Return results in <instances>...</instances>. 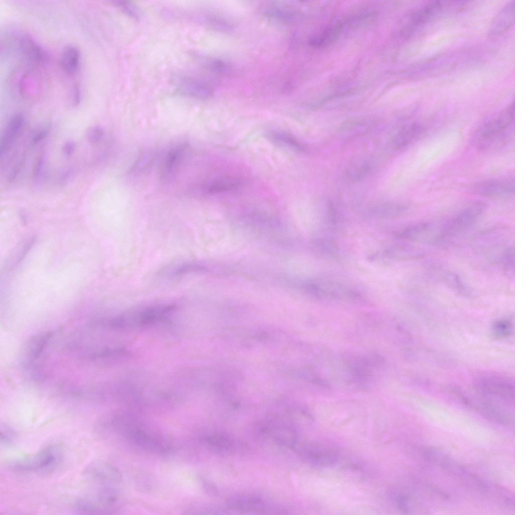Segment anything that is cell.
<instances>
[{"label": "cell", "mask_w": 515, "mask_h": 515, "mask_svg": "<svg viewBox=\"0 0 515 515\" xmlns=\"http://www.w3.org/2000/svg\"><path fill=\"white\" fill-rule=\"evenodd\" d=\"M514 104L482 122L475 130L472 141L478 149L487 151L509 142L514 133Z\"/></svg>", "instance_id": "1"}, {"label": "cell", "mask_w": 515, "mask_h": 515, "mask_svg": "<svg viewBox=\"0 0 515 515\" xmlns=\"http://www.w3.org/2000/svg\"><path fill=\"white\" fill-rule=\"evenodd\" d=\"M60 458L58 449L49 446L31 454L13 458L8 462L7 466L16 472L46 473L57 466Z\"/></svg>", "instance_id": "2"}, {"label": "cell", "mask_w": 515, "mask_h": 515, "mask_svg": "<svg viewBox=\"0 0 515 515\" xmlns=\"http://www.w3.org/2000/svg\"><path fill=\"white\" fill-rule=\"evenodd\" d=\"M473 384L476 390L485 397L510 404L514 401V382L508 377L486 374L477 377Z\"/></svg>", "instance_id": "3"}, {"label": "cell", "mask_w": 515, "mask_h": 515, "mask_svg": "<svg viewBox=\"0 0 515 515\" xmlns=\"http://www.w3.org/2000/svg\"><path fill=\"white\" fill-rule=\"evenodd\" d=\"M401 238L423 243L432 244L445 238L443 225L421 223L410 225L398 233Z\"/></svg>", "instance_id": "4"}, {"label": "cell", "mask_w": 515, "mask_h": 515, "mask_svg": "<svg viewBox=\"0 0 515 515\" xmlns=\"http://www.w3.org/2000/svg\"><path fill=\"white\" fill-rule=\"evenodd\" d=\"M486 207L484 202L477 201L461 210L444 224L446 237L455 235L472 225L482 214Z\"/></svg>", "instance_id": "5"}, {"label": "cell", "mask_w": 515, "mask_h": 515, "mask_svg": "<svg viewBox=\"0 0 515 515\" xmlns=\"http://www.w3.org/2000/svg\"><path fill=\"white\" fill-rule=\"evenodd\" d=\"M114 501L115 497L111 492L102 489L77 499L73 506L76 511L82 513L99 514L106 511Z\"/></svg>", "instance_id": "6"}, {"label": "cell", "mask_w": 515, "mask_h": 515, "mask_svg": "<svg viewBox=\"0 0 515 515\" xmlns=\"http://www.w3.org/2000/svg\"><path fill=\"white\" fill-rule=\"evenodd\" d=\"M472 192L477 195L492 198L511 197L514 193V181L511 178L482 181L474 184Z\"/></svg>", "instance_id": "7"}, {"label": "cell", "mask_w": 515, "mask_h": 515, "mask_svg": "<svg viewBox=\"0 0 515 515\" xmlns=\"http://www.w3.org/2000/svg\"><path fill=\"white\" fill-rule=\"evenodd\" d=\"M176 85L180 94L196 99H206L213 93L212 87L207 82L191 76L179 77Z\"/></svg>", "instance_id": "8"}, {"label": "cell", "mask_w": 515, "mask_h": 515, "mask_svg": "<svg viewBox=\"0 0 515 515\" xmlns=\"http://www.w3.org/2000/svg\"><path fill=\"white\" fill-rule=\"evenodd\" d=\"M84 475L94 483L105 485L119 481L120 475L114 466L106 463L93 462L84 470Z\"/></svg>", "instance_id": "9"}, {"label": "cell", "mask_w": 515, "mask_h": 515, "mask_svg": "<svg viewBox=\"0 0 515 515\" xmlns=\"http://www.w3.org/2000/svg\"><path fill=\"white\" fill-rule=\"evenodd\" d=\"M188 148V144L183 142L176 145L169 150L163 164V180L167 182L174 177L185 157Z\"/></svg>", "instance_id": "10"}, {"label": "cell", "mask_w": 515, "mask_h": 515, "mask_svg": "<svg viewBox=\"0 0 515 515\" xmlns=\"http://www.w3.org/2000/svg\"><path fill=\"white\" fill-rule=\"evenodd\" d=\"M428 126L421 122H414L403 128L396 135L393 141V147L399 150L414 143L425 135Z\"/></svg>", "instance_id": "11"}, {"label": "cell", "mask_w": 515, "mask_h": 515, "mask_svg": "<svg viewBox=\"0 0 515 515\" xmlns=\"http://www.w3.org/2000/svg\"><path fill=\"white\" fill-rule=\"evenodd\" d=\"M228 506L242 511L263 512L267 510L268 505L263 499L251 495H237L227 500Z\"/></svg>", "instance_id": "12"}, {"label": "cell", "mask_w": 515, "mask_h": 515, "mask_svg": "<svg viewBox=\"0 0 515 515\" xmlns=\"http://www.w3.org/2000/svg\"><path fill=\"white\" fill-rule=\"evenodd\" d=\"M266 137L275 145L291 151L303 152L305 150V147L296 138L282 130L270 129L267 131Z\"/></svg>", "instance_id": "13"}, {"label": "cell", "mask_w": 515, "mask_h": 515, "mask_svg": "<svg viewBox=\"0 0 515 515\" xmlns=\"http://www.w3.org/2000/svg\"><path fill=\"white\" fill-rule=\"evenodd\" d=\"M24 123V117L21 114L14 115L10 119L1 138L0 144L1 156L11 148L22 130Z\"/></svg>", "instance_id": "14"}, {"label": "cell", "mask_w": 515, "mask_h": 515, "mask_svg": "<svg viewBox=\"0 0 515 515\" xmlns=\"http://www.w3.org/2000/svg\"><path fill=\"white\" fill-rule=\"evenodd\" d=\"M241 182L237 178L221 177L206 183L203 187L205 192L209 194L222 193L237 189Z\"/></svg>", "instance_id": "15"}, {"label": "cell", "mask_w": 515, "mask_h": 515, "mask_svg": "<svg viewBox=\"0 0 515 515\" xmlns=\"http://www.w3.org/2000/svg\"><path fill=\"white\" fill-rule=\"evenodd\" d=\"M196 21L216 31L228 32L233 29L232 24L223 18L211 13H198L194 16Z\"/></svg>", "instance_id": "16"}, {"label": "cell", "mask_w": 515, "mask_h": 515, "mask_svg": "<svg viewBox=\"0 0 515 515\" xmlns=\"http://www.w3.org/2000/svg\"><path fill=\"white\" fill-rule=\"evenodd\" d=\"M80 58V52L76 46H66L62 52L60 59L63 69L69 74L75 73L79 66Z\"/></svg>", "instance_id": "17"}, {"label": "cell", "mask_w": 515, "mask_h": 515, "mask_svg": "<svg viewBox=\"0 0 515 515\" xmlns=\"http://www.w3.org/2000/svg\"><path fill=\"white\" fill-rule=\"evenodd\" d=\"M19 40L23 53L30 59L38 62L42 61L45 58L42 49L31 37L23 35Z\"/></svg>", "instance_id": "18"}, {"label": "cell", "mask_w": 515, "mask_h": 515, "mask_svg": "<svg viewBox=\"0 0 515 515\" xmlns=\"http://www.w3.org/2000/svg\"><path fill=\"white\" fill-rule=\"evenodd\" d=\"M514 21V8L511 3L503 9L496 20L494 21L491 33L493 36L499 35L509 28Z\"/></svg>", "instance_id": "19"}, {"label": "cell", "mask_w": 515, "mask_h": 515, "mask_svg": "<svg viewBox=\"0 0 515 515\" xmlns=\"http://www.w3.org/2000/svg\"><path fill=\"white\" fill-rule=\"evenodd\" d=\"M342 29L341 24H337L328 27L320 34L313 37L309 40V44L315 47H322L332 43L338 36Z\"/></svg>", "instance_id": "20"}, {"label": "cell", "mask_w": 515, "mask_h": 515, "mask_svg": "<svg viewBox=\"0 0 515 515\" xmlns=\"http://www.w3.org/2000/svg\"><path fill=\"white\" fill-rule=\"evenodd\" d=\"M205 440L212 450L221 453L232 451L234 447L233 440L225 434H212L207 436Z\"/></svg>", "instance_id": "21"}, {"label": "cell", "mask_w": 515, "mask_h": 515, "mask_svg": "<svg viewBox=\"0 0 515 515\" xmlns=\"http://www.w3.org/2000/svg\"><path fill=\"white\" fill-rule=\"evenodd\" d=\"M264 13L269 18L282 23L291 22L295 17V14L291 10L277 5L266 6L264 9Z\"/></svg>", "instance_id": "22"}, {"label": "cell", "mask_w": 515, "mask_h": 515, "mask_svg": "<svg viewBox=\"0 0 515 515\" xmlns=\"http://www.w3.org/2000/svg\"><path fill=\"white\" fill-rule=\"evenodd\" d=\"M406 209V207L402 204L387 203L372 207L369 213L378 217H393L402 213Z\"/></svg>", "instance_id": "23"}, {"label": "cell", "mask_w": 515, "mask_h": 515, "mask_svg": "<svg viewBox=\"0 0 515 515\" xmlns=\"http://www.w3.org/2000/svg\"><path fill=\"white\" fill-rule=\"evenodd\" d=\"M513 329L512 322L507 319L499 320L492 326L494 334L500 338L506 337L511 334Z\"/></svg>", "instance_id": "24"}, {"label": "cell", "mask_w": 515, "mask_h": 515, "mask_svg": "<svg viewBox=\"0 0 515 515\" xmlns=\"http://www.w3.org/2000/svg\"><path fill=\"white\" fill-rule=\"evenodd\" d=\"M203 65L208 70L216 73H223L227 72L229 68L226 62L215 58L205 59Z\"/></svg>", "instance_id": "25"}, {"label": "cell", "mask_w": 515, "mask_h": 515, "mask_svg": "<svg viewBox=\"0 0 515 515\" xmlns=\"http://www.w3.org/2000/svg\"><path fill=\"white\" fill-rule=\"evenodd\" d=\"M370 170V165L368 163L362 162L351 167L348 171V176L352 180L356 181L364 178Z\"/></svg>", "instance_id": "26"}, {"label": "cell", "mask_w": 515, "mask_h": 515, "mask_svg": "<svg viewBox=\"0 0 515 515\" xmlns=\"http://www.w3.org/2000/svg\"><path fill=\"white\" fill-rule=\"evenodd\" d=\"M113 3L127 16L137 19L140 17V12L138 8L131 3L124 1H114Z\"/></svg>", "instance_id": "27"}, {"label": "cell", "mask_w": 515, "mask_h": 515, "mask_svg": "<svg viewBox=\"0 0 515 515\" xmlns=\"http://www.w3.org/2000/svg\"><path fill=\"white\" fill-rule=\"evenodd\" d=\"M103 128L99 125L90 128L87 132V137L89 141L96 144L101 141L104 135Z\"/></svg>", "instance_id": "28"}, {"label": "cell", "mask_w": 515, "mask_h": 515, "mask_svg": "<svg viewBox=\"0 0 515 515\" xmlns=\"http://www.w3.org/2000/svg\"><path fill=\"white\" fill-rule=\"evenodd\" d=\"M15 437L14 432L9 427L4 425L1 430V442L4 445L11 444Z\"/></svg>", "instance_id": "29"}, {"label": "cell", "mask_w": 515, "mask_h": 515, "mask_svg": "<svg viewBox=\"0 0 515 515\" xmlns=\"http://www.w3.org/2000/svg\"><path fill=\"white\" fill-rule=\"evenodd\" d=\"M504 259L505 270L507 272H514V249L509 248L506 250Z\"/></svg>", "instance_id": "30"}, {"label": "cell", "mask_w": 515, "mask_h": 515, "mask_svg": "<svg viewBox=\"0 0 515 515\" xmlns=\"http://www.w3.org/2000/svg\"><path fill=\"white\" fill-rule=\"evenodd\" d=\"M75 144L72 141H68L65 142L62 147L64 153L67 156L71 155L74 151Z\"/></svg>", "instance_id": "31"}, {"label": "cell", "mask_w": 515, "mask_h": 515, "mask_svg": "<svg viewBox=\"0 0 515 515\" xmlns=\"http://www.w3.org/2000/svg\"><path fill=\"white\" fill-rule=\"evenodd\" d=\"M43 164V158L42 156H40L37 159L33 169V176L37 177L40 171L41 170Z\"/></svg>", "instance_id": "32"}, {"label": "cell", "mask_w": 515, "mask_h": 515, "mask_svg": "<svg viewBox=\"0 0 515 515\" xmlns=\"http://www.w3.org/2000/svg\"><path fill=\"white\" fill-rule=\"evenodd\" d=\"M48 131L46 130H42L38 132L33 137L32 141L34 143L39 142L46 137Z\"/></svg>", "instance_id": "33"}]
</instances>
